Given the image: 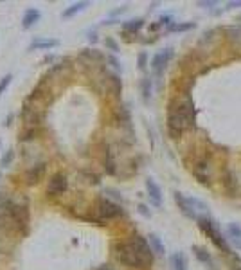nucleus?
Wrapping results in <instances>:
<instances>
[{
    "instance_id": "1",
    "label": "nucleus",
    "mask_w": 241,
    "mask_h": 270,
    "mask_svg": "<svg viewBox=\"0 0 241 270\" xmlns=\"http://www.w3.org/2000/svg\"><path fill=\"white\" fill-rule=\"evenodd\" d=\"M196 110L191 97H175L167 107V132L175 139L182 137L185 132L195 128Z\"/></svg>"
},
{
    "instance_id": "2",
    "label": "nucleus",
    "mask_w": 241,
    "mask_h": 270,
    "mask_svg": "<svg viewBox=\"0 0 241 270\" xmlns=\"http://www.w3.org/2000/svg\"><path fill=\"white\" fill-rule=\"evenodd\" d=\"M198 227H200V231H202L207 238L212 241L216 245V249H220L222 252H225L227 256H230V258H236L234 252H232V249H230V245H228V241L225 239V236L222 234V231H220V227H218V223H216V220L212 218V216H200L198 218Z\"/></svg>"
},
{
    "instance_id": "3",
    "label": "nucleus",
    "mask_w": 241,
    "mask_h": 270,
    "mask_svg": "<svg viewBox=\"0 0 241 270\" xmlns=\"http://www.w3.org/2000/svg\"><path fill=\"white\" fill-rule=\"evenodd\" d=\"M115 252H117V258L120 259V263H124L126 267H132V269H148L151 265L140 254L139 249L135 247L132 239L117 243L115 245Z\"/></svg>"
},
{
    "instance_id": "4",
    "label": "nucleus",
    "mask_w": 241,
    "mask_h": 270,
    "mask_svg": "<svg viewBox=\"0 0 241 270\" xmlns=\"http://www.w3.org/2000/svg\"><path fill=\"white\" fill-rule=\"evenodd\" d=\"M193 175L196 178L198 182L203 184V186H211L212 182V171H211V162L207 157H200L195 160V166H193Z\"/></svg>"
},
{
    "instance_id": "5",
    "label": "nucleus",
    "mask_w": 241,
    "mask_h": 270,
    "mask_svg": "<svg viewBox=\"0 0 241 270\" xmlns=\"http://www.w3.org/2000/svg\"><path fill=\"white\" fill-rule=\"evenodd\" d=\"M173 56H175V50H173V47H167V49L159 50V52H157V54L153 56V60H151L153 74L157 76V78H160V76L164 74L166 67L169 65V62L173 60Z\"/></svg>"
},
{
    "instance_id": "6",
    "label": "nucleus",
    "mask_w": 241,
    "mask_h": 270,
    "mask_svg": "<svg viewBox=\"0 0 241 270\" xmlns=\"http://www.w3.org/2000/svg\"><path fill=\"white\" fill-rule=\"evenodd\" d=\"M97 214L101 216L103 220H114V218L122 216V209H120V206L114 204L112 200L101 198V200L97 202Z\"/></svg>"
},
{
    "instance_id": "7",
    "label": "nucleus",
    "mask_w": 241,
    "mask_h": 270,
    "mask_svg": "<svg viewBox=\"0 0 241 270\" xmlns=\"http://www.w3.org/2000/svg\"><path fill=\"white\" fill-rule=\"evenodd\" d=\"M69 188V180L65 173H54V175L49 178V186H47V195L51 196H60L63 195L65 191Z\"/></svg>"
},
{
    "instance_id": "8",
    "label": "nucleus",
    "mask_w": 241,
    "mask_h": 270,
    "mask_svg": "<svg viewBox=\"0 0 241 270\" xmlns=\"http://www.w3.org/2000/svg\"><path fill=\"white\" fill-rule=\"evenodd\" d=\"M173 198L177 202L178 209H180V213L191 218V220H198V214L195 213V209H193V204H191V196H185L184 193H180V191H175L173 193Z\"/></svg>"
},
{
    "instance_id": "9",
    "label": "nucleus",
    "mask_w": 241,
    "mask_h": 270,
    "mask_svg": "<svg viewBox=\"0 0 241 270\" xmlns=\"http://www.w3.org/2000/svg\"><path fill=\"white\" fill-rule=\"evenodd\" d=\"M193 254H195V258L200 261L202 265H205L207 269L209 270H218V265H216V261H214V258L211 256V252L205 249V247H202V245H193Z\"/></svg>"
},
{
    "instance_id": "10",
    "label": "nucleus",
    "mask_w": 241,
    "mask_h": 270,
    "mask_svg": "<svg viewBox=\"0 0 241 270\" xmlns=\"http://www.w3.org/2000/svg\"><path fill=\"white\" fill-rule=\"evenodd\" d=\"M146 191L153 206L155 207H162V191H160V186L153 178H146Z\"/></svg>"
},
{
    "instance_id": "11",
    "label": "nucleus",
    "mask_w": 241,
    "mask_h": 270,
    "mask_svg": "<svg viewBox=\"0 0 241 270\" xmlns=\"http://www.w3.org/2000/svg\"><path fill=\"white\" fill-rule=\"evenodd\" d=\"M227 236H228V241L241 251V225L240 223L230 222L227 225Z\"/></svg>"
},
{
    "instance_id": "12",
    "label": "nucleus",
    "mask_w": 241,
    "mask_h": 270,
    "mask_svg": "<svg viewBox=\"0 0 241 270\" xmlns=\"http://www.w3.org/2000/svg\"><path fill=\"white\" fill-rule=\"evenodd\" d=\"M45 175V164H38V166H34L31 170L26 173V182L29 186H34V184H38Z\"/></svg>"
},
{
    "instance_id": "13",
    "label": "nucleus",
    "mask_w": 241,
    "mask_h": 270,
    "mask_svg": "<svg viewBox=\"0 0 241 270\" xmlns=\"http://www.w3.org/2000/svg\"><path fill=\"white\" fill-rule=\"evenodd\" d=\"M40 18H42V13H40L36 7H29V9H26V13H24L22 27H24V29H29V27H32L36 22H40Z\"/></svg>"
},
{
    "instance_id": "14",
    "label": "nucleus",
    "mask_w": 241,
    "mask_h": 270,
    "mask_svg": "<svg viewBox=\"0 0 241 270\" xmlns=\"http://www.w3.org/2000/svg\"><path fill=\"white\" fill-rule=\"evenodd\" d=\"M60 42L54 40V38H36L32 40L31 45H29V50H38V49H54L58 47Z\"/></svg>"
},
{
    "instance_id": "15",
    "label": "nucleus",
    "mask_w": 241,
    "mask_h": 270,
    "mask_svg": "<svg viewBox=\"0 0 241 270\" xmlns=\"http://www.w3.org/2000/svg\"><path fill=\"white\" fill-rule=\"evenodd\" d=\"M148 243H150V247H151V251L155 256H164L166 254L164 243H162V239H160L155 233H151L148 236Z\"/></svg>"
},
{
    "instance_id": "16",
    "label": "nucleus",
    "mask_w": 241,
    "mask_h": 270,
    "mask_svg": "<svg viewBox=\"0 0 241 270\" xmlns=\"http://www.w3.org/2000/svg\"><path fill=\"white\" fill-rule=\"evenodd\" d=\"M142 25H144V20L142 18L128 20V22L122 24V32H124V34H137V32L142 29Z\"/></svg>"
},
{
    "instance_id": "17",
    "label": "nucleus",
    "mask_w": 241,
    "mask_h": 270,
    "mask_svg": "<svg viewBox=\"0 0 241 270\" xmlns=\"http://www.w3.org/2000/svg\"><path fill=\"white\" fill-rule=\"evenodd\" d=\"M173 270H187V256L182 251H177L171 256Z\"/></svg>"
},
{
    "instance_id": "18",
    "label": "nucleus",
    "mask_w": 241,
    "mask_h": 270,
    "mask_svg": "<svg viewBox=\"0 0 241 270\" xmlns=\"http://www.w3.org/2000/svg\"><path fill=\"white\" fill-rule=\"evenodd\" d=\"M89 6H90V2H87V0H85V2H76V4L69 6L63 13H61V18H70V16H74L77 13H81L83 9H87Z\"/></svg>"
},
{
    "instance_id": "19",
    "label": "nucleus",
    "mask_w": 241,
    "mask_h": 270,
    "mask_svg": "<svg viewBox=\"0 0 241 270\" xmlns=\"http://www.w3.org/2000/svg\"><path fill=\"white\" fill-rule=\"evenodd\" d=\"M196 24L195 22H173L169 27H167V32H185L195 29Z\"/></svg>"
},
{
    "instance_id": "20",
    "label": "nucleus",
    "mask_w": 241,
    "mask_h": 270,
    "mask_svg": "<svg viewBox=\"0 0 241 270\" xmlns=\"http://www.w3.org/2000/svg\"><path fill=\"white\" fill-rule=\"evenodd\" d=\"M151 79L150 78H142L140 79V92H142V99H144V103H150V99H151Z\"/></svg>"
},
{
    "instance_id": "21",
    "label": "nucleus",
    "mask_w": 241,
    "mask_h": 270,
    "mask_svg": "<svg viewBox=\"0 0 241 270\" xmlns=\"http://www.w3.org/2000/svg\"><path fill=\"white\" fill-rule=\"evenodd\" d=\"M108 83H110V87H112V90H114V94L120 95V92H122V81H120L119 76L110 74L108 76Z\"/></svg>"
},
{
    "instance_id": "22",
    "label": "nucleus",
    "mask_w": 241,
    "mask_h": 270,
    "mask_svg": "<svg viewBox=\"0 0 241 270\" xmlns=\"http://www.w3.org/2000/svg\"><path fill=\"white\" fill-rule=\"evenodd\" d=\"M105 168L110 175H115V162H114V155H112V151L108 150L106 151V159H105Z\"/></svg>"
},
{
    "instance_id": "23",
    "label": "nucleus",
    "mask_w": 241,
    "mask_h": 270,
    "mask_svg": "<svg viewBox=\"0 0 241 270\" xmlns=\"http://www.w3.org/2000/svg\"><path fill=\"white\" fill-rule=\"evenodd\" d=\"M83 56L90 58V60H95V62H103V60H105V56L95 49H85L83 50Z\"/></svg>"
},
{
    "instance_id": "24",
    "label": "nucleus",
    "mask_w": 241,
    "mask_h": 270,
    "mask_svg": "<svg viewBox=\"0 0 241 270\" xmlns=\"http://www.w3.org/2000/svg\"><path fill=\"white\" fill-rule=\"evenodd\" d=\"M137 67L140 70H146L148 69V52L146 50H140L139 58H137Z\"/></svg>"
},
{
    "instance_id": "25",
    "label": "nucleus",
    "mask_w": 241,
    "mask_h": 270,
    "mask_svg": "<svg viewBox=\"0 0 241 270\" xmlns=\"http://www.w3.org/2000/svg\"><path fill=\"white\" fill-rule=\"evenodd\" d=\"M11 79H13V76L11 74H6L2 79H0V97H2V94L7 90V87L11 85Z\"/></svg>"
},
{
    "instance_id": "26",
    "label": "nucleus",
    "mask_w": 241,
    "mask_h": 270,
    "mask_svg": "<svg viewBox=\"0 0 241 270\" xmlns=\"http://www.w3.org/2000/svg\"><path fill=\"white\" fill-rule=\"evenodd\" d=\"M105 45H106L108 49L112 50V52H119V45H117V42H115L112 36H106L105 38Z\"/></svg>"
},
{
    "instance_id": "27",
    "label": "nucleus",
    "mask_w": 241,
    "mask_h": 270,
    "mask_svg": "<svg viewBox=\"0 0 241 270\" xmlns=\"http://www.w3.org/2000/svg\"><path fill=\"white\" fill-rule=\"evenodd\" d=\"M196 6L203 7V9H212L214 6H218V2L216 0H200V2H196Z\"/></svg>"
},
{
    "instance_id": "28",
    "label": "nucleus",
    "mask_w": 241,
    "mask_h": 270,
    "mask_svg": "<svg viewBox=\"0 0 241 270\" xmlns=\"http://www.w3.org/2000/svg\"><path fill=\"white\" fill-rule=\"evenodd\" d=\"M11 160H13V150H9L6 155L2 157V162H0V166H4V168H6V166H9V164H11Z\"/></svg>"
},
{
    "instance_id": "29",
    "label": "nucleus",
    "mask_w": 241,
    "mask_h": 270,
    "mask_svg": "<svg viewBox=\"0 0 241 270\" xmlns=\"http://www.w3.org/2000/svg\"><path fill=\"white\" fill-rule=\"evenodd\" d=\"M159 24L160 25H167V27H169V25L173 24V16L171 15H162V16L159 18Z\"/></svg>"
},
{
    "instance_id": "30",
    "label": "nucleus",
    "mask_w": 241,
    "mask_h": 270,
    "mask_svg": "<svg viewBox=\"0 0 241 270\" xmlns=\"http://www.w3.org/2000/svg\"><path fill=\"white\" fill-rule=\"evenodd\" d=\"M106 62L110 63V65H112V67H114L115 70H120V62H119V60H117L115 56H108V58H106Z\"/></svg>"
},
{
    "instance_id": "31",
    "label": "nucleus",
    "mask_w": 241,
    "mask_h": 270,
    "mask_svg": "<svg viewBox=\"0 0 241 270\" xmlns=\"http://www.w3.org/2000/svg\"><path fill=\"white\" fill-rule=\"evenodd\" d=\"M139 213L142 214V216H144V218H150V216H151V211H150V209L146 207V206H144V204H139Z\"/></svg>"
},
{
    "instance_id": "32",
    "label": "nucleus",
    "mask_w": 241,
    "mask_h": 270,
    "mask_svg": "<svg viewBox=\"0 0 241 270\" xmlns=\"http://www.w3.org/2000/svg\"><path fill=\"white\" fill-rule=\"evenodd\" d=\"M238 7H241V0H234V2H228L227 6H225V9H227V11H230V9H238Z\"/></svg>"
},
{
    "instance_id": "33",
    "label": "nucleus",
    "mask_w": 241,
    "mask_h": 270,
    "mask_svg": "<svg viewBox=\"0 0 241 270\" xmlns=\"http://www.w3.org/2000/svg\"><path fill=\"white\" fill-rule=\"evenodd\" d=\"M34 135H36V130L32 128V130H29V132H26V133H24V135H22V141H27V139H32V137H34Z\"/></svg>"
},
{
    "instance_id": "34",
    "label": "nucleus",
    "mask_w": 241,
    "mask_h": 270,
    "mask_svg": "<svg viewBox=\"0 0 241 270\" xmlns=\"http://www.w3.org/2000/svg\"><path fill=\"white\" fill-rule=\"evenodd\" d=\"M89 42H92V44H95V42H97V32H95V31L89 32Z\"/></svg>"
},
{
    "instance_id": "35",
    "label": "nucleus",
    "mask_w": 241,
    "mask_h": 270,
    "mask_svg": "<svg viewBox=\"0 0 241 270\" xmlns=\"http://www.w3.org/2000/svg\"><path fill=\"white\" fill-rule=\"evenodd\" d=\"M160 27H162V25H160L159 22H155V24H151V25H150V31H159Z\"/></svg>"
},
{
    "instance_id": "36",
    "label": "nucleus",
    "mask_w": 241,
    "mask_h": 270,
    "mask_svg": "<svg viewBox=\"0 0 241 270\" xmlns=\"http://www.w3.org/2000/svg\"><path fill=\"white\" fill-rule=\"evenodd\" d=\"M238 22H241V15H240V16H238Z\"/></svg>"
},
{
    "instance_id": "37",
    "label": "nucleus",
    "mask_w": 241,
    "mask_h": 270,
    "mask_svg": "<svg viewBox=\"0 0 241 270\" xmlns=\"http://www.w3.org/2000/svg\"><path fill=\"white\" fill-rule=\"evenodd\" d=\"M0 176H2V173H0Z\"/></svg>"
}]
</instances>
